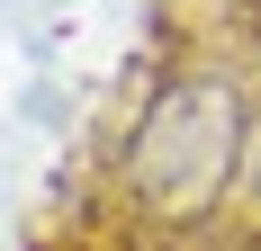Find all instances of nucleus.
<instances>
[{"instance_id":"nucleus-1","label":"nucleus","mask_w":261,"mask_h":251,"mask_svg":"<svg viewBox=\"0 0 261 251\" xmlns=\"http://www.w3.org/2000/svg\"><path fill=\"white\" fill-rule=\"evenodd\" d=\"M252 189H261V45L198 0H153L117 108L81 135L72 198L162 251L252 215Z\"/></svg>"},{"instance_id":"nucleus-2","label":"nucleus","mask_w":261,"mask_h":251,"mask_svg":"<svg viewBox=\"0 0 261 251\" xmlns=\"http://www.w3.org/2000/svg\"><path fill=\"white\" fill-rule=\"evenodd\" d=\"M9 125H18V135H72V90H63V72H27L18 99H9Z\"/></svg>"},{"instance_id":"nucleus-3","label":"nucleus","mask_w":261,"mask_h":251,"mask_svg":"<svg viewBox=\"0 0 261 251\" xmlns=\"http://www.w3.org/2000/svg\"><path fill=\"white\" fill-rule=\"evenodd\" d=\"M162 251H261V215H234V225L189 233V242H162Z\"/></svg>"},{"instance_id":"nucleus-4","label":"nucleus","mask_w":261,"mask_h":251,"mask_svg":"<svg viewBox=\"0 0 261 251\" xmlns=\"http://www.w3.org/2000/svg\"><path fill=\"white\" fill-rule=\"evenodd\" d=\"M198 9H216V18H225V27H243V36H252V45H261V0H198Z\"/></svg>"}]
</instances>
